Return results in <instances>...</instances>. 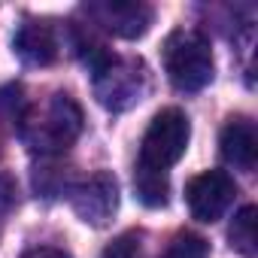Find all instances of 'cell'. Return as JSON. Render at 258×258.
I'll list each match as a JSON object with an SVG mask.
<instances>
[{
    "label": "cell",
    "mask_w": 258,
    "mask_h": 258,
    "mask_svg": "<svg viewBox=\"0 0 258 258\" xmlns=\"http://www.w3.org/2000/svg\"><path fill=\"white\" fill-rule=\"evenodd\" d=\"M79 134H82V109L64 91L52 94L37 109L28 106L19 124V137L25 140V146L43 158H55L67 152Z\"/></svg>",
    "instance_id": "1"
},
{
    "label": "cell",
    "mask_w": 258,
    "mask_h": 258,
    "mask_svg": "<svg viewBox=\"0 0 258 258\" xmlns=\"http://www.w3.org/2000/svg\"><path fill=\"white\" fill-rule=\"evenodd\" d=\"M191 140V124L188 115L176 106L161 109L140 140V155H137V170L143 176H167L170 167L185 155Z\"/></svg>",
    "instance_id": "2"
},
{
    "label": "cell",
    "mask_w": 258,
    "mask_h": 258,
    "mask_svg": "<svg viewBox=\"0 0 258 258\" xmlns=\"http://www.w3.org/2000/svg\"><path fill=\"white\" fill-rule=\"evenodd\" d=\"M161 61H164V73H167L170 85L179 91H188V94L207 88L216 73L210 40L191 28H179L164 40Z\"/></svg>",
    "instance_id": "3"
},
{
    "label": "cell",
    "mask_w": 258,
    "mask_h": 258,
    "mask_svg": "<svg viewBox=\"0 0 258 258\" xmlns=\"http://www.w3.org/2000/svg\"><path fill=\"white\" fill-rule=\"evenodd\" d=\"M91 88L103 109L124 112L143 100L149 91V73L140 58H121V55H103L91 67Z\"/></svg>",
    "instance_id": "4"
},
{
    "label": "cell",
    "mask_w": 258,
    "mask_h": 258,
    "mask_svg": "<svg viewBox=\"0 0 258 258\" xmlns=\"http://www.w3.org/2000/svg\"><path fill=\"white\" fill-rule=\"evenodd\" d=\"M82 13L88 16V22H94V28L121 40L143 37L155 22V10L140 0H91L82 7Z\"/></svg>",
    "instance_id": "5"
},
{
    "label": "cell",
    "mask_w": 258,
    "mask_h": 258,
    "mask_svg": "<svg viewBox=\"0 0 258 258\" xmlns=\"http://www.w3.org/2000/svg\"><path fill=\"white\" fill-rule=\"evenodd\" d=\"M70 207L85 225L103 228L118 210V182H115V176L100 170V173L76 182L70 188Z\"/></svg>",
    "instance_id": "6"
},
{
    "label": "cell",
    "mask_w": 258,
    "mask_h": 258,
    "mask_svg": "<svg viewBox=\"0 0 258 258\" xmlns=\"http://www.w3.org/2000/svg\"><path fill=\"white\" fill-rule=\"evenodd\" d=\"M237 198V182L225 170H204L185 185V201L188 210L198 222H216L225 216V210Z\"/></svg>",
    "instance_id": "7"
},
{
    "label": "cell",
    "mask_w": 258,
    "mask_h": 258,
    "mask_svg": "<svg viewBox=\"0 0 258 258\" xmlns=\"http://www.w3.org/2000/svg\"><path fill=\"white\" fill-rule=\"evenodd\" d=\"M13 52L28 67H49L58 61V34L52 22L43 19H25L13 37Z\"/></svg>",
    "instance_id": "8"
},
{
    "label": "cell",
    "mask_w": 258,
    "mask_h": 258,
    "mask_svg": "<svg viewBox=\"0 0 258 258\" xmlns=\"http://www.w3.org/2000/svg\"><path fill=\"white\" fill-rule=\"evenodd\" d=\"M219 152L231 167H237L243 173H252L255 164H258V131H255V124L243 115L228 118V124L222 127V137H219Z\"/></svg>",
    "instance_id": "9"
},
{
    "label": "cell",
    "mask_w": 258,
    "mask_h": 258,
    "mask_svg": "<svg viewBox=\"0 0 258 258\" xmlns=\"http://www.w3.org/2000/svg\"><path fill=\"white\" fill-rule=\"evenodd\" d=\"M255 225H258V210H255L252 204H246V207L234 216V222H231L228 237H231V246H234L243 258H255V255H258V231H255Z\"/></svg>",
    "instance_id": "10"
},
{
    "label": "cell",
    "mask_w": 258,
    "mask_h": 258,
    "mask_svg": "<svg viewBox=\"0 0 258 258\" xmlns=\"http://www.w3.org/2000/svg\"><path fill=\"white\" fill-rule=\"evenodd\" d=\"M25 109H28V103H25L22 85H4L0 88V121L10 124L13 131H19V124L25 118Z\"/></svg>",
    "instance_id": "11"
},
{
    "label": "cell",
    "mask_w": 258,
    "mask_h": 258,
    "mask_svg": "<svg viewBox=\"0 0 258 258\" xmlns=\"http://www.w3.org/2000/svg\"><path fill=\"white\" fill-rule=\"evenodd\" d=\"M161 258H210V243L201 234L182 231L170 240V246L164 249Z\"/></svg>",
    "instance_id": "12"
},
{
    "label": "cell",
    "mask_w": 258,
    "mask_h": 258,
    "mask_svg": "<svg viewBox=\"0 0 258 258\" xmlns=\"http://www.w3.org/2000/svg\"><path fill=\"white\" fill-rule=\"evenodd\" d=\"M140 240H143L140 231H124L103 249L100 258H140V249H143Z\"/></svg>",
    "instance_id": "13"
},
{
    "label": "cell",
    "mask_w": 258,
    "mask_h": 258,
    "mask_svg": "<svg viewBox=\"0 0 258 258\" xmlns=\"http://www.w3.org/2000/svg\"><path fill=\"white\" fill-rule=\"evenodd\" d=\"M16 204V185L7 173H0V216H7Z\"/></svg>",
    "instance_id": "14"
},
{
    "label": "cell",
    "mask_w": 258,
    "mask_h": 258,
    "mask_svg": "<svg viewBox=\"0 0 258 258\" xmlns=\"http://www.w3.org/2000/svg\"><path fill=\"white\" fill-rule=\"evenodd\" d=\"M22 258H70V252H64V249H55V246H40V249H31V252H25Z\"/></svg>",
    "instance_id": "15"
}]
</instances>
